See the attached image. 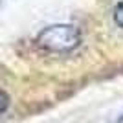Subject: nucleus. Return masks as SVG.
Returning a JSON list of instances; mask_svg holds the SVG:
<instances>
[{"instance_id": "nucleus-1", "label": "nucleus", "mask_w": 123, "mask_h": 123, "mask_svg": "<svg viewBox=\"0 0 123 123\" xmlns=\"http://www.w3.org/2000/svg\"><path fill=\"white\" fill-rule=\"evenodd\" d=\"M81 44V31L72 24H53L39 31L37 46L51 53H68Z\"/></svg>"}, {"instance_id": "nucleus-2", "label": "nucleus", "mask_w": 123, "mask_h": 123, "mask_svg": "<svg viewBox=\"0 0 123 123\" xmlns=\"http://www.w3.org/2000/svg\"><path fill=\"white\" fill-rule=\"evenodd\" d=\"M112 18H114V22H116V26L123 30V0L116 4V7H114V11H112Z\"/></svg>"}, {"instance_id": "nucleus-3", "label": "nucleus", "mask_w": 123, "mask_h": 123, "mask_svg": "<svg viewBox=\"0 0 123 123\" xmlns=\"http://www.w3.org/2000/svg\"><path fill=\"white\" fill-rule=\"evenodd\" d=\"M7 107H9V96H7V92H4L0 88V116L7 110Z\"/></svg>"}, {"instance_id": "nucleus-4", "label": "nucleus", "mask_w": 123, "mask_h": 123, "mask_svg": "<svg viewBox=\"0 0 123 123\" xmlns=\"http://www.w3.org/2000/svg\"><path fill=\"white\" fill-rule=\"evenodd\" d=\"M116 123H123V112H121V114H119L118 118H116Z\"/></svg>"}, {"instance_id": "nucleus-5", "label": "nucleus", "mask_w": 123, "mask_h": 123, "mask_svg": "<svg viewBox=\"0 0 123 123\" xmlns=\"http://www.w3.org/2000/svg\"><path fill=\"white\" fill-rule=\"evenodd\" d=\"M0 4H2V0H0Z\"/></svg>"}]
</instances>
